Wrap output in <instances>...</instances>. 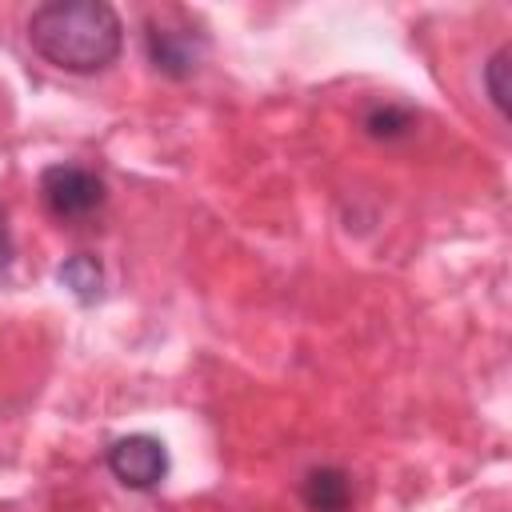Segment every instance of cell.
Returning a JSON list of instances; mask_svg holds the SVG:
<instances>
[{
  "instance_id": "cell-1",
  "label": "cell",
  "mask_w": 512,
  "mask_h": 512,
  "mask_svg": "<svg viewBox=\"0 0 512 512\" xmlns=\"http://www.w3.org/2000/svg\"><path fill=\"white\" fill-rule=\"evenodd\" d=\"M28 44L52 68L72 76L104 72L124 48V24L104 0H52L32 8Z\"/></svg>"
},
{
  "instance_id": "cell-2",
  "label": "cell",
  "mask_w": 512,
  "mask_h": 512,
  "mask_svg": "<svg viewBox=\"0 0 512 512\" xmlns=\"http://www.w3.org/2000/svg\"><path fill=\"white\" fill-rule=\"evenodd\" d=\"M40 200H44L48 216H56L64 224L88 220L104 204V180L80 164H48L40 172Z\"/></svg>"
},
{
  "instance_id": "cell-3",
  "label": "cell",
  "mask_w": 512,
  "mask_h": 512,
  "mask_svg": "<svg viewBox=\"0 0 512 512\" xmlns=\"http://www.w3.org/2000/svg\"><path fill=\"white\" fill-rule=\"evenodd\" d=\"M108 472L132 488V492H148L156 488L164 476H168V452L156 436L148 432H136V436H120L108 444V456H104Z\"/></svg>"
},
{
  "instance_id": "cell-4",
  "label": "cell",
  "mask_w": 512,
  "mask_h": 512,
  "mask_svg": "<svg viewBox=\"0 0 512 512\" xmlns=\"http://www.w3.org/2000/svg\"><path fill=\"white\" fill-rule=\"evenodd\" d=\"M204 56V36L192 28H168V24H148V60L164 72L184 80Z\"/></svg>"
},
{
  "instance_id": "cell-5",
  "label": "cell",
  "mask_w": 512,
  "mask_h": 512,
  "mask_svg": "<svg viewBox=\"0 0 512 512\" xmlns=\"http://www.w3.org/2000/svg\"><path fill=\"white\" fill-rule=\"evenodd\" d=\"M300 500L308 512H344L352 500L348 472L336 464H320L300 480Z\"/></svg>"
},
{
  "instance_id": "cell-6",
  "label": "cell",
  "mask_w": 512,
  "mask_h": 512,
  "mask_svg": "<svg viewBox=\"0 0 512 512\" xmlns=\"http://www.w3.org/2000/svg\"><path fill=\"white\" fill-rule=\"evenodd\" d=\"M60 284L64 288H72V296L76 300H96V292H100V284H104V268H100V260L96 256H88V252H76V256H68L64 264H60Z\"/></svg>"
},
{
  "instance_id": "cell-7",
  "label": "cell",
  "mask_w": 512,
  "mask_h": 512,
  "mask_svg": "<svg viewBox=\"0 0 512 512\" xmlns=\"http://www.w3.org/2000/svg\"><path fill=\"white\" fill-rule=\"evenodd\" d=\"M484 88H488V100L492 108L504 116L508 112V44L492 52V60L484 64Z\"/></svg>"
},
{
  "instance_id": "cell-8",
  "label": "cell",
  "mask_w": 512,
  "mask_h": 512,
  "mask_svg": "<svg viewBox=\"0 0 512 512\" xmlns=\"http://www.w3.org/2000/svg\"><path fill=\"white\" fill-rule=\"evenodd\" d=\"M412 128V116L404 108H376L368 116V132L372 136H396V132H408Z\"/></svg>"
},
{
  "instance_id": "cell-9",
  "label": "cell",
  "mask_w": 512,
  "mask_h": 512,
  "mask_svg": "<svg viewBox=\"0 0 512 512\" xmlns=\"http://www.w3.org/2000/svg\"><path fill=\"white\" fill-rule=\"evenodd\" d=\"M8 256H12V236H8V220L0 212V268L8 264Z\"/></svg>"
}]
</instances>
